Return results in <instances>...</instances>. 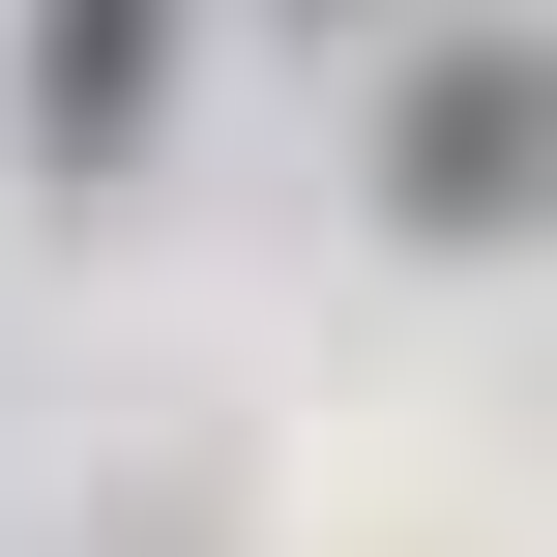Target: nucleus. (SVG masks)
I'll use <instances>...</instances> for the list:
<instances>
[{
  "mask_svg": "<svg viewBox=\"0 0 557 557\" xmlns=\"http://www.w3.org/2000/svg\"><path fill=\"white\" fill-rule=\"evenodd\" d=\"M382 206H411V235H529L557 206V59L529 29H441V59L382 88Z\"/></svg>",
  "mask_w": 557,
  "mask_h": 557,
  "instance_id": "obj_1",
  "label": "nucleus"
},
{
  "mask_svg": "<svg viewBox=\"0 0 557 557\" xmlns=\"http://www.w3.org/2000/svg\"><path fill=\"white\" fill-rule=\"evenodd\" d=\"M176 117V0H29V176H147Z\"/></svg>",
  "mask_w": 557,
  "mask_h": 557,
  "instance_id": "obj_2",
  "label": "nucleus"
}]
</instances>
